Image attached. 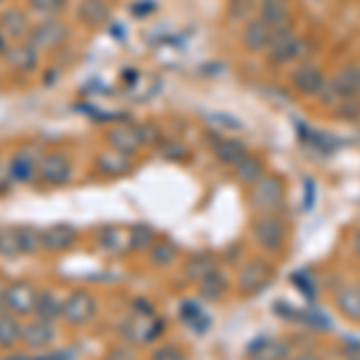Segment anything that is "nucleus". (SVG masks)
I'll use <instances>...</instances> for the list:
<instances>
[{
  "mask_svg": "<svg viewBox=\"0 0 360 360\" xmlns=\"http://www.w3.org/2000/svg\"><path fill=\"white\" fill-rule=\"evenodd\" d=\"M70 39V27L63 20H39L32 27L27 41L39 51V53H53V51L63 49Z\"/></svg>",
  "mask_w": 360,
  "mask_h": 360,
  "instance_id": "1",
  "label": "nucleus"
},
{
  "mask_svg": "<svg viewBox=\"0 0 360 360\" xmlns=\"http://www.w3.org/2000/svg\"><path fill=\"white\" fill-rule=\"evenodd\" d=\"M283 197H286L283 180L276 176H264L250 190V205L262 214H276L283 207Z\"/></svg>",
  "mask_w": 360,
  "mask_h": 360,
  "instance_id": "2",
  "label": "nucleus"
},
{
  "mask_svg": "<svg viewBox=\"0 0 360 360\" xmlns=\"http://www.w3.org/2000/svg\"><path fill=\"white\" fill-rule=\"evenodd\" d=\"M41 152L34 144H25L10 156L8 161V173L13 185H29L39 178V164H41Z\"/></svg>",
  "mask_w": 360,
  "mask_h": 360,
  "instance_id": "3",
  "label": "nucleus"
},
{
  "mask_svg": "<svg viewBox=\"0 0 360 360\" xmlns=\"http://www.w3.org/2000/svg\"><path fill=\"white\" fill-rule=\"evenodd\" d=\"M96 317V298L84 288H77L63 300V319L70 327H84Z\"/></svg>",
  "mask_w": 360,
  "mask_h": 360,
  "instance_id": "4",
  "label": "nucleus"
},
{
  "mask_svg": "<svg viewBox=\"0 0 360 360\" xmlns=\"http://www.w3.org/2000/svg\"><path fill=\"white\" fill-rule=\"evenodd\" d=\"M252 238L264 252H278L286 243V226L276 214H262L252 224Z\"/></svg>",
  "mask_w": 360,
  "mask_h": 360,
  "instance_id": "5",
  "label": "nucleus"
},
{
  "mask_svg": "<svg viewBox=\"0 0 360 360\" xmlns=\"http://www.w3.org/2000/svg\"><path fill=\"white\" fill-rule=\"evenodd\" d=\"M72 178V161L63 152H49L41 156L39 164V180L46 188H63Z\"/></svg>",
  "mask_w": 360,
  "mask_h": 360,
  "instance_id": "6",
  "label": "nucleus"
},
{
  "mask_svg": "<svg viewBox=\"0 0 360 360\" xmlns=\"http://www.w3.org/2000/svg\"><path fill=\"white\" fill-rule=\"evenodd\" d=\"M266 53H269V60L276 63V65L291 63L303 53V39L295 37L293 27L276 29V32H271V44L266 49Z\"/></svg>",
  "mask_w": 360,
  "mask_h": 360,
  "instance_id": "7",
  "label": "nucleus"
},
{
  "mask_svg": "<svg viewBox=\"0 0 360 360\" xmlns=\"http://www.w3.org/2000/svg\"><path fill=\"white\" fill-rule=\"evenodd\" d=\"M37 295H39L37 286L25 281V278H20V281H13L5 288L3 300L8 312H13L17 317H29L34 312V305H37Z\"/></svg>",
  "mask_w": 360,
  "mask_h": 360,
  "instance_id": "8",
  "label": "nucleus"
},
{
  "mask_svg": "<svg viewBox=\"0 0 360 360\" xmlns=\"http://www.w3.org/2000/svg\"><path fill=\"white\" fill-rule=\"evenodd\" d=\"M106 142L111 144L113 152L135 156L147 144V139H144V130L137 125H113L106 132Z\"/></svg>",
  "mask_w": 360,
  "mask_h": 360,
  "instance_id": "9",
  "label": "nucleus"
},
{
  "mask_svg": "<svg viewBox=\"0 0 360 360\" xmlns=\"http://www.w3.org/2000/svg\"><path fill=\"white\" fill-rule=\"evenodd\" d=\"M327 82H329L327 75H324L317 65H312V63H303V65H298L291 72L293 89L303 96H319L324 89H327Z\"/></svg>",
  "mask_w": 360,
  "mask_h": 360,
  "instance_id": "10",
  "label": "nucleus"
},
{
  "mask_svg": "<svg viewBox=\"0 0 360 360\" xmlns=\"http://www.w3.org/2000/svg\"><path fill=\"white\" fill-rule=\"evenodd\" d=\"M32 15L29 10L22 8H5L0 13V34H3L8 41H27L29 32H32Z\"/></svg>",
  "mask_w": 360,
  "mask_h": 360,
  "instance_id": "11",
  "label": "nucleus"
},
{
  "mask_svg": "<svg viewBox=\"0 0 360 360\" xmlns=\"http://www.w3.org/2000/svg\"><path fill=\"white\" fill-rule=\"evenodd\" d=\"M322 94L341 98V101L356 98L360 94V68L353 65V63L346 68H341L339 72H336L334 77L327 82V89H324Z\"/></svg>",
  "mask_w": 360,
  "mask_h": 360,
  "instance_id": "12",
  "label": "nucleus"
},
{
  "mask_svg": "<svg viewBox=\"0 0 360 360\" xmlns=\"http://www.w3.org/2000/svg\"><path fill=\"white\" fill-rule=\"evenodd\" d=\"M39 51L34 49L29 41H17L13 46H8V51L3 53L5 63L15 70L17 75H32L39 68Z\"/></svg>",
  "mask_w": 360,
  "mask_h": 360,
  "instance_id": "13",
  "label": "nucleus"
},
{
  "mask_svg": "<svg viewBox=\"0 0 360 360\" xmlns=\"http://www.w3.org/2000/svg\"><path fill=\"white\" fill-rule=\"evenodd\" d=\"M41 243L46 252H68L70 248H75L77 243V229H72L70 224H53L41 229Z\"/></svg>",
  "mask_w": 360,
  "mask_h": 360,
  "instance_id": "14",
  "label": "nucleus"
},
{
  "mask_svg": "<svg viewBox=\"0 0 360 360\" xmlns=\"http://www.w3.org/2000/svg\"><path fill=\"white\" fill-rule=\"evenodd\" d=\"M56 341V322H46V319H37L22 324V344L34 351L51 346Z\"/></svg>",
  "mask_w": 360,
  "mask_h": 360,
  "instance_id": "15",
  "label": "nucleus"
},
{
  "mask_svg": "<svg viewBox=\"0 0 360 360\" xmlns=\"http://www.w3.org/2000/svg\"><path fill=\"white\" fill-rule=\"evenodd\" d=\"M271 278V266L264 262V259H252L240 269L238 274V291L240 293H257L259 288L264 286Z\"/></svg>",
  "mask_w": 360,
  "mask_h": 360,
  "instance_id": "16",
  "label": "nucleus"
},
{
  "mask_svg": "<svg viewBox=\"0 0 360 360\" xmlns=\"http://www.w3.org/2000/svg\"><path fill=\"white\" fill-rule=\"evenodd\" d=\"M132 156H125L120 152H101L96 154L94 159V168L98 176L103 178H120V176H127V173L132 171Z\"/></svg>",
  "mask_w": 360,
  "mask_h": 360,
  "instance_id": "17",
  "label": "nucleus"
},
{
  "mask_svg": "<svg viewBox=\"0 0 360 360\" xmlns=\"http://www.w3.org/2000/svg\"><path fill=\"white\" fill-rule=\"evenodd\" d=\"M243 44H245L250 53H262L271 44V27L266 25L262 17L250 20L245 25V32H243Z\"/></svg>",
  "mask_w": 360,
  "mask_h": 360,
  "instance_id": "18",
  "label": "nucleus"
},
{
  "mask_svg": "<svg viewBox=\"0 0 360 360\" xmlns=\"http://www.w3.org/2000/svg\"><path fill=\"white\" fill-rule=\"evenodd\" d=\"M111 17V3L108 0H79L77 20L84 27H103Z\"/></svg>",
  "mask_w": 360,
  "mask_h": 360,
  "instance_id": "19",
  "label": "nucleus"
},
{
  "mask_svg": "<svg viewBox=\"0 0 360 360\" xmlns=\"http://www.w3.org/2000/svg\"><path fill=\"white\" fill-rule=\"evenodd\" d=\"M212 152L221 164L236 166L238 161H243L248 156V147L240 139H233V137H212Z\"/></svg>",
  "mask_w": 360,
  "mask_h": 360,
  "instance_id": "20",
  "label": "nucleus"
},
{
  "mask_svg": "<svg viewBox=\"0 0 360 360\" xmlns=\"http://www.w3.org/2000/svg\"><path fill=\"white\" fill-rule=\"evenodd\" d=\"M291 346L278 339H259L250 346V360H286Z\"/></svg>",
  "mask_w": 360,
  "mask_h": 360,
  "instance_id": "21",
  "label": "nucleus"
},
{
  "mask_svg": "<svg viewBox=\"0 0 360 360\" xmlns=\"http://www.w3.org/2000/svg\"><path fill=\"white\" fill-rule=\"evenodd\" d=\"M262 20L271 27V32L283 27H291V13H288V0H262Z\"/></svg>",
  "mask_w": 360,
  "mask_h": 360,
  "instance_id": "22",
  "label": "nucleus"
},
{
  "mask_svg": "<svg viewBox=\"0 0 360 360\" xmlns=\"http://www.w3.org/2000/svg\"><path fill=\"white\" fill-rule=\"evenodd\" d=\"M37 319H46V322H56L63 319V300L58 298L56 291H39L37 295V305L32 312Z\"/></svg>",
  "mask_w": 360,
  "mask_h": 360,
  "instance_id": "23",
  "label": "nucleus"
},
{
  "mask_svg": "<svg viewBox=\"0 0 360 360\" xmlns=\"http://www.w3.org/2000/svg\"><path fill=\"white\" fill-rule=\"evenodd\" d=\"M336 307L346 317L360 319V286L358 283H346L336 291Z\"/></svg>",
  "mask_w": 360,
  "mask_h": 360,
  "instance_id": "24",
  "label": "nucleus"
},
{
  "mask_svg": "<svg viewBox=\"0 0 360 360\" xmlns=\"http://www.w3.org/2000/svg\"><path fill=\"white\" fill-rule=\"evenodd\" d=\"M233 176L240 180L243 185H255L259 183L266 173H264V166L259 159H255V156H245L243 161H238V164L233 166Z\"/></svg>",
  "mask_w": 360,
  "mask_h": 360,
  "instance_id": "25",
  "label": "nucleus"
},
{
  "mask_svg": "<svg viewBox=\"0 0 360 360\" xmlns=\"http://www.w3.org/2000/svg\"><path fill=\"white\" fill-rule=\"evenodd\" d=\"M197 291H200L202 300H209V303H214V300H219L226 293V276L219 269L209 271V274L202 278L200 283H197Z\"/></svg>",
  "mask_w": 360,
  "mask_h": 360,
  "instance_id": "26",
  "label": "nucleus"
},
{
  "mask_svg": "<svg viewBox=\"0 0 360 360\" xmlns=\"http://www.w3.org/2000/svg\"><path fill=\"white\" fill-rule=\"evenodd\" d=\"M22 341V322L13 312L0 315V348H13Z\"/></svg>",
  "mask_w": 360,
  "mask_h": 360,
  "instance_id": "27",
  "label": "nucleus"
},
{
  "mask_svg": "<svg viewBox=\"0 0 360 360\" xmlns=\"http://www.w3.org/2000/svg\"><path fill=\"white\" fill-rule=\"evenodd\" d=\"M27 10L39 20H53L68 10V0H27Z\"/></svg>",
  "mask_w": 360,
  "mask_h": 360,
  "instance_id": "28",
  "label": "nucleus"
},
{
  "mask_svg": "<svg viewBox=\"0 0 360 360\" xmlns=\"http://www.w3.org/2000/svg\"><path fill=\"white\" fill-rule=\"evenodd\" d=\"M15 229H17V238H20L22 255H37L39 250H44L41 229H37V226H29V224L15 226Z\"/></svg>",
  "mask_w": 360,
  "mask_h": 360,
  "instance_id": "29",
  "label": "nucleus"
},
{
  "mask_svg": "<svg viewBox=\"0 0 360 360\" xmlns=\"http://www.w3.org/2000/svg\"><path fill=\"white\" fill-rule=\"evenodd\" d=\"M156 243V233L152 226L147 224H135L127 231V248L130 250H149Z\"/></svg>",
  "mask_w": 360,
  "mask_h": 360,
  "instance_id": "30",
  "label": "nucleus"
},
{
  "mask_svg": "<svg viewBox=\"0 0 360 360\" xmlns=\"http://www.w3.org/2000/svg\"><path fill=\"white\" fill-rule=\"evenodd\" d=\"M0 257H5V259L22 257L20 238H17L15 226H0Z\"/></svg>",
  "mask_w": 360,
  "mask_h": 360,
  "instance_id": "31",
  "label": "nucleus"
},
{
  "mask_svg": "<svg viewBox=\"0 0 360 360\" xmlns=\"http://www.w3.org/2000/svg\"><path fill=\"white\" fill-rule=\"evenodd\" d=\"M214 269H217V264H214V259L209 257V255H195V257H190L188 266H185V276H188L190 281L200 283L202 278Z\"/></svg>",
  "mask_w": 360,
  "mask_h": 360,
  "instance_id": "32",
  "label": "nucleus"
},
{
  "mask_svg": "<svg viewBox=\"0 0 360 360\" xmlns=\"http://www.w3.org/2000/svg\"><path fill=\"white\" fill-rule=\"evenodd\" d=\"M178 257V248L171 240H156L149 250V259L154 266H168Z\"/></svg>",
  "mask_w": 360,
  "mask_h": 360,
  "instance_id": "33",
  "label": "nucleus"
},
{
  "mask_svg": "<svg viewBox=\"0 0 360 360\" xmlns=\"http://www.w3.org/2000/svg\"><path fill=\"white\" fill-rule=\"evenodd\" d=\"M180 315H183L185 322H188L193 329H197V332H202L205 327H209L207 315L195 303H183V307H180Z\"/></svg>",
  "mask_w": 360,
  "mask_h": 360,
  "instance_id": "34",
  "label": "nucleus"
},
{
  "mask_svg": "<svg viewBox=\"0 0 360 360\" xmlns=\"http://www.w3.org/2000/svg\"><path fill=\"white\" fill-rule=\"evenodd\" d=\"M118 240L127 243V238H120V229H115V226H106V229L98 231V245L108 250V252H120Z\"/></svg>",
  "mask_w": 360,
  "mask_h": 360,
  "instance_id": "35",
  "label": "nucleus"
},
{
  "mask_svg": "<svg viewBox=\"0 0 360 360\" xmlns=\"http://www.w3.org/2000/svg\"><path fill=\"white\" fill-rule=\"evenodd\" d=\"M152 360H185V353L176 344H164L152 353Z\"/></svg>",
  "mask_w": 360,
  "mask_h": 360,
  "instance_id": "36",
  "label": "nucleus"
},
{
  "mask_svg": "<svg viewBox=\"0 0 360 360\" xmlns=\"http://www.w3.org/2000/svg\"><path fill=\"white\" fill-rule=\"evenodd\" d=\"M161 156L168 161H180L188 156V149L180 142H176V139H168V142H164V147H161Z\"/></svg>",
  "mask_w": 360,
  "mask_h": 360,
  "instance_id": "37",
  "label": "nucleus"
},
{
  "mask_svg": "<svg viewBox=\"0 0 360 360\" xmlns=\"http://www.w3.org/2000/svg\"><path fill=\"white\" fill-rule=\"evenodd\" d=\"M10 188H13V180H10L8 164H5V161H0V197L8 193Z\"/></svg>",
  "mask_w": 360,
  "mask_h": 360,
  "instance_id": "38",
  "label": "nucleus"
},
{
  "mask_svg": "<svg viewBox=\"0 0 360 360\" xmlns=\"http://www.w3.org/2000/svg\"><path fill=\"white\" fill-rule=\"evenodd\" d=\"M72 356H70L68 351H60V353H49V356H34V358H17V360H70ZM15 360V358H13Z\"/></svg>",
  "mask_w": 360,
  "mask_h": 360,
  "instance_id": "39",
  "label": "nucleus"
},
{
  "mask_svg": "<svg viewBox=\"0 0 360 360\" xmlns=\"http://www.w3.org/2000/svg\"><path fill=\"white\" fill-rule=\"evenodd\" d=\"M351 248H353V255H356V257H360V229L356 231V236H353Z\"/></svg>",
  "mask_w": 360,
  "mask_h": 360,
  "instance_id": "40",
  "label": "nucleus"
},
{
  "mask_svg": "<svg viewBox=\"0 0 360 360\" xmlns=\"http://www.w3.org/2000/svg\"><path fill=\"white\" fill-rule=\"evenodd\" d=\"M108 360H132V356L130 353H123V351H115V353H111V358Z\"/></svg>",
  "mask_w": 360,
  "mask_h": 360,
  "instance_id": "41",
  "label": "nucleus"
},
{
  "mask_svg": "<svg viewBox=\"0 0 360 360\" xmlns=\"http://www.w3.org/2000/svg\"><path fill=\"white\" fill-rule=\"evenodd\" d=\"M293 360H315L312 356H298V358H293Z\"/></svg>",
  "mask_w": 360,
  "mask_h": 360,
  "instance_id": "42",
  "label": "nucleus"
}]
</instances>
